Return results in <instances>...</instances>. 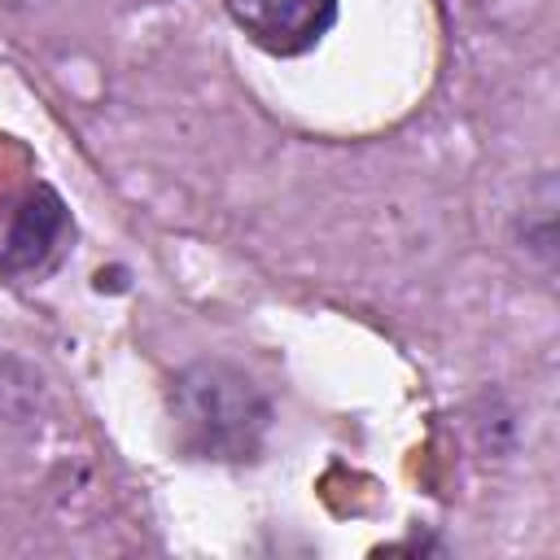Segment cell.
<instances>
[{"mask_svg": "<svg viewBox=\"0 0 560 560\" xmlns=\"http://www.w3.org/2000/svg\"><path fill=\"white\" fill-rule=\"evenodd\" d=\"M232 22L267 52L298 57L337 22V0H223Z\"/></svg>", "mask_w": 560, "mask_h": 560, "instance_id": "cell-2", "label": "cell"}, {"mask_svg": "<svg viewBox=\"0 0 560 560\" xmlns=\"http://www.w3.org/2000/svg\"><path fill=\"white\" fill-rule=\"evenodd\" d=\"M70 241V214L48 184H31L0 201V280L44 276Z\"/></svg>", "mask_w": 560, "mask_h": 560, "instance_id": "cell-1", "label": "cell"}]
</instances>
